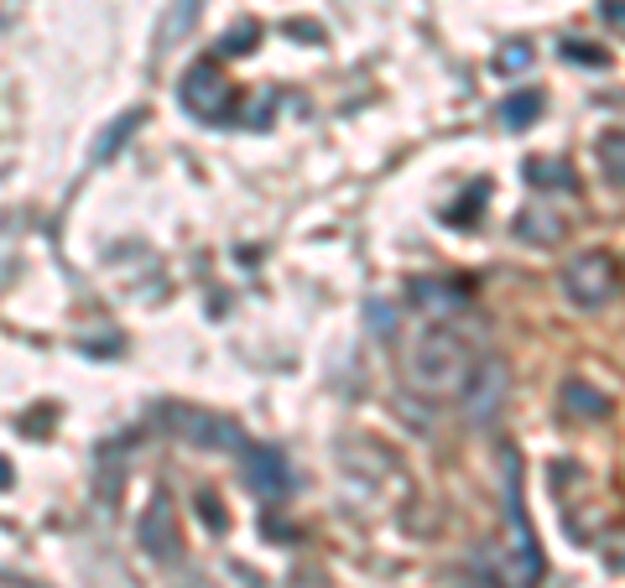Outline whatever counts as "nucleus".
Wrapping results in <instances>:
<instances>
[{
    "label": "nucleus",
    "instance_id": "obj_2",
    "mask_svg": "<svg viewBox=\"0 0 625 588\" xmlns=\"http://www.w3.org/2000/svg\"><path fill=\"white\" fill-rule=\"evenodd\" d=\"M501 479H505V541L490 558V573L501 588H537L542 584V547L531 537V520L522 511V458L501 448Z\"/></svg>",
    "mask_w": 625,
    "mask_h": 588
},
{
    "label": "nucleus",
    "instance_id": "obj_20",
    "mask_svg": "<svg viewBox=\"0 0 625 588\" xmlns=\"http://www.w3.org/2000/svg\"><path fill=\"white\" fill-rule=\"evenodd\" d=\"M271 115H277V95H271V89H261V95L250 99V110H245V125H250V131H266V125H271Z\"/></svg>",
    "mask_w": 625,
    "mask_h": 588
},
{
    "label": "nucleus",
    "instance_id": "obj_13",
    "mask_svg": "<svg viewBox=\"0 0 625 588\" xmlns=\"http://www.w3.org/2000/svg\"><path fill=\"white\" fill-rule=\"evenodd\" d=\"M595 157H600V177L610 188H625V131H604L595 142Z\"/></svg>",
    "mask_w": 625,
    "mask_h": 588
},
{
    "label": "nucleus",
    "instance_id": "obj_1",
    "mask_svg": "<svg viewBox=\"0 0 625 588\" xmlns=\"http://www.w3.org/2000/svg\"><path fill=\"white\" fill-rule=\"evenodd\" d=\"M475 365H480V350L464 339V329L443 323V318L417 329L402 344V380H407L412 396L422 401H458L469 376H475Z\"/></svg>",
    "mask_w": 625,
    "mask_h": 588
},
{
    "label": "nucleus",
    "instance_id": "obj_21",
    "mask_svg": "<svg viewBox=\"0 0 625 588\" xmlns=\"http://www.w3.org/2000/svg\"><path fill=\"white\" fill-rule=\"evenodd\" d=\"M557 52H563L568 63H600V69H604V48H584L578 37H568V42H557Z\"/></svg>",
    "mask_w": 625,
    "mask_h": 588
},
{
    "label": "nucleus",
    "instance_id": "obj_12",
    "mask_svg": "<svg viewBox=\"0 0 625 588\" xmlns=\"http://www.w3.org/2000/svg\"><path fill=\"white\" fill-rule=\"evenodd\" d=\"M198 11H204V0H172V11L162 16V26H157V52L177 48V42H183V32H193Z\"/></svg>",
    "mask_w": 625,
    "mask_h": 588
},
{
    "label": "nucleus",
    "instance_id": "obj_9",
    "mask_svg": "<svg viewBox=\"0 0 625 588\" xmlns=\"http://www.w3.org/2000/svg\"><path fill=\"white\" fill-rule=\"evenodd\" d=\"M511 235L522 240V245H557V240L568 235V219H563V209H542V204H531V209L516 213Z\"/></svg>",
    "mask_w": 625,
    "mask_h": 588
},
{
    "label": "nucleus",
    "instance_id": "obj_7",
    "mask_svg": "<svg viewBox=\"0 0 625 588\" xmlns=\"http://www.w3.org/2000/svg\"><path fill=\"white\" fill-rule=\"evenodd\" d=\"M136 537H142L146 558H157V563H172V558H177V511H172V500L162 490L151 494V505H146Z\"/></svg>",
    "mask_w": 625,
    "mask_h": 588
},
{
    "label": "nucleus",
    "instance_id": "obj_4",
    "mask_svg": "<svg viewBox=\"0 0 625 588\" xmlns=\"http://www.w3.org/2000/svg\"><path fill=\"white\" fill-rule=\"evenodd\" d=\"M615 292H621V271H615V260L604 256V250H578V256H568V266H563V297L574 307L595 313V307H604Z\"/></svg>",
    "mask_w": 625,
    "mask_h": 588
},
{
    "label": "nucleus",
    "instance_id": "obj_8",
    "mask_svg": "<svg viewBox=\"0 0 625 588\" xmlns=\"http://www.w3.org/2000/svg\"><path fill=\"white\" fill-rule=\"evenodd\" d=\"M241 474L261 500H282V494L292 490V469H287V458H282L277 448H245Z\"/></svg>",
    "mask_w": 625,
    "mask_h": 588
},
{
    "label": "nucleus",
    "instance_id": "obj_16",
    "mask_svg": "<svg viewBox=\"0 0 625 588\" xmlns=\"http://www.w3.org/2000/svg\"><path fill=\"white\" fill-rule=\"evenodd\" d=\"M542 105H548V99L537 95V89H527V95H511L501 105V125H505V131H527L531 120L542 115Z\"/></svg>",
    "mask_w": 625,
    "mask_h": 588
},
{
    "label": "nucleus",
    "instance_id": "obj_18",
    "mask_svg": "<svg viewBox=\"0 0 625 588\" xmlns=\"http://www.w3.org/2000/svg\"><path fill=\"white\" fill-rule=\"evenodd\" d=\"M256 37H261V22H241L235 32L219 37V52L224 58H245V52H256Z\"/></svg>",
    "mask_w": 625,
    "mask_h": 588
},
{
    "label": "nucleus",
    "instance_id": "obj_22",
    "mask_svg": "<svg viewBox=\"0 0 625 588\" xmlns=\"http://www.w3.org/2000/svg\"><path fill=\"white\" fill-rule=\"evenodd\" d=\"M198 516L209 520L215 531H224V516H219V505H215V494H198Z\"/></svg>",
    "mask_w": 625,
    "mask_h": 588
},
{
    "label": "nucleus",
    "instance_id": "obj_24",
    "mask_svg": "<svg viewBox=\"0 0 625 588\" xmlns=\"http://www.w3.org/2000/svg\"><path fill=\"white\" fill-rule=\"evenodd\" d=\"M600 16H610V22H625V0H610V5H600Z\"/></svg>",
    "mask_w": 625,
    "mask_h": 588
},
{
    "label": "nucleus",
    "instance_id": "obj_6",
    "mask_svg": "<svg viewBox=\"0 0 625 588\" xmlns=\"http://www.w3.org/2000/svg\"><path fill=\"white\" fill-rule=\"evenodd\" d=\"M505 391H511V376H505V359L495 354H485L480 365H475V376L464 385V412H469V422H495V412H501Z\"/></svg>",
    "mask_w": 625,
    "mask_h": 588
},
{
    "label": "nucleus",
    "instance_id": "obj_17",
    "mask_svg": "<svg viewBox=\"0 0 625 588\" xmlns=\"http://www.w3.org/2000/svg\"><path fill=\"white\" fill-rule=\"evenodd\" d=\"M475 204H485V183H475V188L464 193L458 204H449V209H443V224H454V230H469V224H475V219L485 213V209H475Z\"/></svg>",
    "mask_w": 625,
    "mask_h": 588
},
{
    "label": "nucleus",
    "instance_id": "obj_11",
    "mask_svg": "<svg viewBox=\"0 0 625 588\" xmlns=\"http://www.w3.org/2000/svg\"><path fill=\"white\" fill-rule=\"evenodd\" d=\"M412 303L422 307V313H454V307L469 303V286L438 282V277H417V282H412Z\"/></svg>",
    "mask_w": 625,
    "mask_h": 588
},
{
    "label": "nucleus",
    "instance_id": "obj_14",
    "mask_svg": "<svg viewBox=\"0 0 625 588\" xmlns=\"http://www.w3.org/2000/svg\"><path fill=\"white\" fill-rule=\"evenodd\" d=\"M522 177H527L531 188H563V193H574V172H568V162H557V157H531V162L522 167Z\"/></svg>",
    "mask_w": 625,
    "mask_h": 588
},
{
    "label": "nucleus",
    "instance_id": "obj_23",
    "mask_svg": "<svg viewBox=\"0 0 625 588\" xmlns=\"http://www.w3.org/2000/svg\"><path fill=\"white\" fill-rule=\"evenodd\" d=\"M292 37H312V42H323V26H312V22H287Z\"/></svg>",
    "mask_w": 625,
    "mask_h": 588
},
{
    "label": "nucleus",
    "instance_id": "obj_15",
    "mask_svg": "<svg viewBox=\"0 0 625 588\" xmlns=\"http://www.w3.org/2000/svg\"><path fill=\"white\" fill-rule=\"evenodd\" d=\"M142 120H146V110H125V115L115 120V125H110V131H105V136L95 142V157H89V162H95V167L110 162V157H115V151H121L131 136H136V125H142Z\"/></svg>",
    "mask_w": 625,
    "mask_h": 588
},
{
    "label": "nucleus",
    "instance_id": "obj_10",
    "mask_svg": "<svg viewBox=\"0 0 625 588\" xmlns=\"http://www.w3.org/2000/svg\"><path fill=\"white\" fill-rule=\"evenodd\" d=\"M557 406H563V417H578V422H604V417H610V396H604V391H595L584 376L563 380Z\"/></svg>",
    "mask_w": 625,
    "mask_h": 588
},
{
    "label": "nucleus",
    "instance_id": "obj_3",
    "mask_svg": "<svg viewBox=\"0 0 625 588\" xmlns=\"http://www.w3.org/2000/svg\"><path fill=\"white\" fill-rule=\"evenodd\" d=\"M177 105H183L193 120H204V125H224L230 110H235V89H230V78L219 73L215 58H204V63H193V69L177 78Z\"/></svg>",
    "mask_w": 625,
    "mask_h": 588
},
{
    "label": "nucleus",
    "instance_id": "obj_19",
    "mask_svg": "<svg viewBox=\"0 0 625 588\" xmlns=\"http://www.w3.org/2000/svg\"><path fill=\"white\" fill-rule=\"evenodd\" d=\"M531 69V48L527 42H505L501 52H495V73H505V78H516V73Z\"/></svg>",
    "mask_w": 625,
    "mask_h": 588
},
{
    "label": "nucleus",
    "instance_id": "obj_5",
    "mask_svg": "<svg viewBox=\"0 0 625 588\" xmlns=\"http://www.w3.org/2000/svg\"><path fill=\"white\" fill-rule=\"evenodd\" d=\"M168 427L193 448H224V453H245V448H250L241 422L215 417V412H188V406H177V412H168Z\"/></svg>",
    "mask_w": 625,
    "mask_h": 588
}]
</instances>
